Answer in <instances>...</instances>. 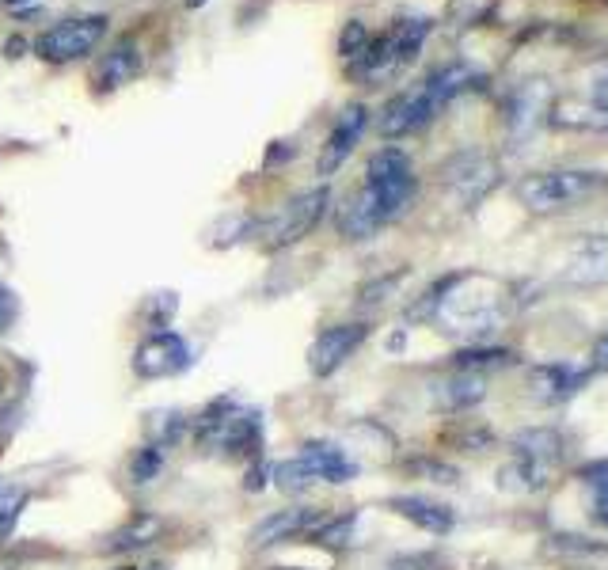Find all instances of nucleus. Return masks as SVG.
I'll return each instance as SVG.
<instances>
[{
  "instance_id": "38",
  "label": "nucleus",
  "mask_w": 608,
  "mask_h": 570,
  "mask_svg": "<svg viewBox=\"0 0 608 570\" xmlns=\"http://www.w3.org/2000/svg\"><path fill=\"white\" fill-rule=\"evenodd\" d=\"M4 4H16V0H4ZM19 4H23V0H19Z\"/></svg>"
},
{
  "instance_id": "21",
  "label": "nucleus",
  "mask_w": 608,
  "mask_h": 570,
  "mask_svg": "<svg viewBox=\"0 0 608 570\" xmlns=\"http://www.w3.org/2000/svg\"><path fill=\"white\" fill-rule=\"evenodd\" d=\"M354 525H358V513H339V517H323V525L308 540H316L323 548L342 551L350 540H354Z\"/></svg>"
},
{
  "instance_id": "1",
  "label": "nucleus",
  "mask_w": 608,
  "mask_h": 570,
  "mask_svg": "<svg viewBox=\"0 0 608 570\" xmlns=\"http://www.w3.org/2000/svg\"><path fill=\"white\" fill-rule=\"evenodd\" d=\"M415 164L396 145H384L365 164V183L346 198L339 213V232L346 240H373L380 228L392 225L415 202Z\"/></svg>"
},
{
  "instance_id": "13",
  "label": "nucleus",
  "mask_w": 608,
  "mask_h": 570,
  "mask_svg": "<svg viewBox=\"0 0 608 570\" xmlns=\"http://www.w3.org/2000/svg\"><path fill=\"white\" fill-rule=\"evenodd\" d=\"M365 126H369V111H365V103H350V107H342V114L335 118L331 133H327V141H323L320 160H316V171H320L323 179H327V175H335V171L346 164V156H350L354 145L361 141Z\"/></svg>"
},
{
  "instance_id": "28",
  "label": "nucleus",
  "mask_w": 608,
  "mask_h": 570,
  "mask_svg": "<svg viewBox=\"0 0 608 570\" xmlns=\"http://www.w3.org/2000/svg\"><path fill=\"white\" fill-rule=\"evenodd\" d=\"M16 316H19V297L8 289V285H0V335L16 323Z\"/></svg>"
},
{
  "instance_id": "11",
  "label": "nucleus",
  "mask_w": 608,
  "mask_h": 570,
  "mask_svg": "<svg viewBox=\"0 0 608 570\" xmlns=\"http://www.w3.org/2000/svg\"><path fill=\"white\" fill-rule=\"evenodd\" d=\"M141 69H145V50H141V42H137L133 35H122L107 54L95 61L92 88L99 95L118 92V88L133 84V80L141 76Z\"/></svg>"
},
{
  "instance_id": "6",
  "label": "nucleus",
  "mask_w": 608,
  "mask_h": 570,
  "mask_svg": "<svg viewBox=\"0 0 608 570\" xmlns=\"http://www.w3.org/2000/svg\"><path fill=\"white\" fill-rule=\"evenodd\" d=\"M327 206H331V190L327 187L304 190V194H297V198H289L274 217L259 221L255 240H259L263 251H282V247L301 244L304 236L323 221Z\"/></svg>"
},
{
  "instance_id": "12",
  "label": "nucleus",
  "mask_w": 608,
  "mask_h": 570,
  "mask_svg": "<svg viewBox=\"0 0 608 570\" xmlns=\"http://www.w3.org/2000/svg\"><path fill=\"white\" fill-rule=\"evenodd\" d=\"M327 513L316 510V506H289V510H274L270 517H263L255 529H251V548H274V544H285V540H301V536H312V532L323 525Z\"/></svg>"
},
{
  "instance_id": "9",
  "label": "nucleus",
  "mask_w": 608,
  "mask_h": 570,
  "mask_svg": "<svg viewBox=\"0 0 608 570\" xmlns=\"http://www.w3.org/2000/svg\"><path fill=\"white\" fill-rule=\"evenodd\" d=\"M190 365V346L175 331H152L149 339L133 350V373L141 380H164L183 373Z\"/></svg>"
},
{
  "instance_id": "37",
  "label": "nucleus",
  "mask_w": 608,
  "mask_h": 570,
  "mask_svg": "<svg viewBox=\"0 0 608 570\" xmlns=\"http://www.w3.org/2000/svg\"><path fill=\"white\" fill-rule=\"evenodd\" d=\"M270 570H304V567H270Z\"/></svg>"
},
{
  "instance_id": "16",
  "label": "nucleus",
  "mask_w": 608,
  "mask_h": 570,
  "mask_svg": "<svg viewBox=\"0 0 608 570\" xmlns=\"http://www.w3.org/2000/svg\"><path fill=\"white\" fill-rule=\"evenodd\" d=\"M304 468L316 475V483H350L358 475V464L346 456V449L331 441H304L301 449Z\"/></svg>"
},
{
  "instance_id": "17",
  "label": "nucleus",
  "mask_w": 608,
  "mask_h": 570,
  "mask_svg": "<svg viewBox=\"0 0 608 570\" xmlns=\"http://www.w3.org/2000/svg\"><path fill=\"white\" fill-rule=\"evenodd\" d=\"M164 532H168V521H164L160 513H133L130 521H122V525L103 540V551L130 555V551H141L149 548V544H156Z\"/></svg>"
},
{
  "instance_id": "15",
  "label": "nucleus",
  "mask_w": 608,
  "mask_h": 570,
  "mask_svg": "<svg viewBox=\"0 0 608 570\" xmlns=\"http://www.w3.org/2000/svg\"><path fill=\"white\" fill-rule=\"evenodd\" d=\"M483 396H487V373H479V369H456L453 365V373L434 384L437 411H468Z\"/></svg>"
},
{
  "instance_id": "34",
  "label": "nucleus",
  "mask_w": 608,
  "mask_h": 570,
  "mask_svg": "<svg viewBox=\"0 0 608 570\" xmlns=\"http://www.w3.org/2000/svg\"><path fill=\"white\" fill-rule=\"evenodd\" d=\"M141 570H168L164 563H149V567H141Z\"/></svg>"
},
{
  "instance_id": "8",
  "label": "nucleus",
  "mask_w": 608,
  "mask_h": 570,
  "mask_svg": "<svg viewBox=\"0 0 608 570\" xmlns=\"http://www.w3.org/2000/svg\"><path fill=\"white\" fill-rule=\"evenodd\" d=\"M365 339H369V323H335V327H323L320 335L312 339V346H308V369H312V377L339 373Z\"/></svg>"
},
{
  "instance_id": "4",
  "label": "nucleus",
  "mask_w": 608,
  "mask_h": 570,
  "mask_svg": "<svg viewBox=\"0 0 608 570\" xmlns=\"http://www.w3.org/2000/svg\"><path fill=\"white\" fill-rule=\"evenodd\" d=\"M194 434L198 445L217 449L221 456H255L263 449V415L236 407L232 396H217L202 411Z\"/></svg>"
},
{
  "instance_id": "22",
  "label": "nucleus",
  "mask_w": 608,
  "mask_h": 570,
  "mask_svg": "<svg viewBox=\"0 0 608 570\" xmlns=\"http://www.w3.org/2000/svg\"><path fill=\"white\" fill-rule=\"evenodd\" d=\"M259 232V221L255 217H247V213H236V217H221L217 225L209 228V244L213 247H228V244H240L247 236H255Z\"/></svg>"
},
{
  "instance_id": "14",
  "label": "nucleus",
  "mask_w": 608,
  "mask_h": 570,
  "mask_svg": "<svg viewBox=\"0 0 608 570\" xmlns=\"http://www.w3.org/2000/svg\"><path fill=\"white\" fill-rule=\"evenodd\" d=\"M589 380V369L582 365H574V361H551V365H540L536 373H532V396L540 399V403H563V399L578 396L582 388H586Z\"/></svg>"
},
{
  "instance_id": "3",
  "label": "nucleus",
  "mask_w": 608,
  "mask_h": 570,
  "mask_svg": "<svg viewBox=\"0 0 608 570\" xmlns=\"http://www.w3.org/2000/svg\"><path fill=\"white\" fill-rule=\"evenodd\" d=\"M563 437L548 430V426H536V430H525V434L513 437L510 456L502 464V487L517 494H540L548 491L551 483L563 472Z\"/></svg>"
},
{
  "instance_id": "39",
  "label": "nucleus",
  "mask_w": 608,
  "mask_h": 570,
  "mask_svg": "<svg viewBox=\"0 0 608 570\" xmlns=\"http://www.w3.org/2000/svg\"><path fill=\"white\" fill-rule=\"evenodd\" d=\"M118 570H137V567H118Z\"/></svg>"
},
{
  "instance_id": "5",
  "label": "nucleus",
  "mask_w": 608,
  "mask_h": 570,
  "mask_svg": "<svg viewBox=\"0 0 608 570\" xmlns=\"http://www.w3.org/2000/svg\"><path fill=\"white\" fill-rule=\"evenodd\" d=\"M605 187V175L601 171L586 168H555V171H532L517 183V198L521 206L532 213H559L578 202L593 198L597 190Z\"/></svg>"
},
{
  "instance_id": "33",
  "label": "nucleus",
  "mask_w": 608,
  "mask_h": 570,
  "mask_svg": "<svg viewBox=\"0 0 608 570\" xmlns=\"http://www.w3.org/2000/svg\"><path fill=\"white\" fill-rule=\"evenodd\" d=\"M4 50H8V57H19L23 50H27V42H23V38H12V42H8Z\"/></svg>"
},
{
  "instance_id": "36",
  "label": "nucleus",
  "mask_w": 608,
  "mask_h": 570,
  "mask_svg": "<svg viewBox=\"0 0 608 570\" xmlns=\"http://www.w3.org/2000/svg\"><path fill=\"white\" fill-rule=\"evenodd\" d=\"M4 388H8V384H4V373H0V396H4Z\"/></svg>"
},
{
  "instance_id": "23",
  "label": "nucleus",
  "mask_w": 608,
  "mask_h": 570,
  "mask_svg": "<svg viewBox=\"0 0 608 570\" xmlns=\"http://www.w3.org/2000/svg\"><path fill=\"white\" fill-rule=\"evenodd\" d=\"M274 479H278V487L285 494H297V491H308V487H316V475L304 468V460H282V464H274Z\"/></svg>"
},
{
  "instance_id": "2",
  "label": "nucleus",
  "mask_w": 608,
  "mask_h": 570,
  "mask_svg": "<svg viewBox=\"0 0 608 570\" xmlns=\"http://www.w3.org/2000/svg\"><path fill=\"white\" fill-rule=\"evenodd\" d=\"M475 84H479V73H475L472 65H464V61L441 65V69H434L422 84L392 95V99L384 103L377 122L380 137L392 141V137H407V133L426 130L437 114H441V107H449L456 95H464L468 88H475Z\"/></svg>"
},
{
  "instance_id": "27",
  "label": "nucleus",
  "mask_w": 608,
  "mask_h": 570,
  "mask_svg": "<svg viewBox=\"0 0 608 570\" xmlns=\"http://www.w3.org/2000/svg\"><path fill=\"white\" fill-rule=\"evenodd\" d=\"M23 502H27V494L16 491V487H8V483H0V540H4V536L12 532V525L19 521Z\"/></svg>"
},
{
  "instance_id": "29",
  "label": "nucleus",
  "mask_w": 608,
  "mask_h": 570,
  "mask_svg": "<svg viewBox=\"0 0 608 570\" xmlns=\"http://www.w3.org/2000/svg\"><path fill=\"white\" fill-rule=\"evenodd\" d=\"M175 308H179V297H175V293H160V297H156V308H152V323L164 331L171 323V316H175Z\"/></svg>"
},
{
  "instance_id": "19",
  "label": "nucleus",
  "mask_w": 608,
  "mask_h": 570,
  "mask_svg": "<svg viewBox=\"0 0 608 570\" xmlns=\"http://www.w3.org/2000/svg\"><path fill=\"white\" fill-rule=\"evenodd\" d=\"M430 31H434V19H426V16H403L388 27V38H392L399 69H407V65L415 61L418 50H422V42L430 38Z\"/></svg>"
},
{
  "instance_id": "7",
  "label": "nucleus",
  "mask_w": 608,
  "mask_h": 570,
  "mask_svg": "<svg viewBox=\"0 0 608 570\" xmlns=\"http://www.w3.org/2000/svg\"><path fill=\"white\" fill-rule=\"evenodd\" d=\"M107 38V16L103 12H92V16H73L54 23L50 31H42L35 38V54L42 61H54V65H69V61H80L88 57Z\"/></svg>"
},
{
  "instance_id": "25",
  "label": "nucleus",
  "mask_w": 608,
  "mask_h": 570,
  "mask_svg": "<svg viewBox=\"0 0 608 570\" xmlns=\"http://www.w3.org/2000/svg\"><path fill=\"white\" fill-rule=\"evenodd\" d=\"M164 468V449H156V445H141L130 460V479L133 483H152L156 475Z\"/></svg>"
},
{
  "instance_id": "35",
  "label": "nucleus",
  "mask_w": 608,
  "mask_h": 570,
  "mask_svg": "<svg viewBox=\"0 0 608 570\" xmlns=\"http://www.w3.org/2000/svg\"><path fill=\"white\" fill-rule=\"evenodd\" d=\"M202 4H206V0H187V8H202Z\"/></svg>"
},
{
  "instance_id": "30",
  "label": "nucleus",
  "mask_w": 608,
  "mask_h": 570,
  "mask_svg": "<svg viewBox=\"0 0 608 570\" xmlns=\"http://www.w3.org/2000/svg\"><path fill=\"white\" fill-rule=\"evenodd\" d=\"M270 472H274V468H266L263 460H255V464H251V468H247V479H244V491H263L266 487V479H270Z\"/></svg>"
},
{
  "instance_id": "10",
  "label": "nucleus",
  "mask_w": 608,
  "mask_h": 570,
  "mask_svg": "<svg viewBox=\"0 0 608 570\" xmlns=\"http://www.w3.org/2000/svg\"><path fill=\"white\" fill-rule=\"evenodd\" d=\"M441 183L453 190L464 206H472L487 190H494V183H498V164H494L491 156H483V152H460L456 160L445 164Z\"/></svg>"
},
{
  "instance_id": "24",
  "label": "nucleus",
  "mask_w": 608,
  "mask_h": 570,
  "mask_svg": "<svg viewBox=\"0 0 608 570\" xmlns=\"http://www.w3.org/2000/svg\"><path fill=\"white\" fill-rule=\"evenodd\" d=\"M149 430H152L149 445H156V449H168V445H175V441L183 437V430H187V418H183V411H164V415H152Z\"/></svg>"
},
{
  "instance_id": "31",
  "label": "nucleus",
  "mask_w": 608,
  "mask_h": 570,
  "mask_svg": "<svg viewBox=\"0 0 608 570\" xmlns=\"http://www.w3.org/2000/svg\"><path fill=\"white\" fill-rule=\"evenodd\" d=\"M589 361H593V369H608V331L593 342V354H589Z\"/></svg>"
},
{
  "instance_id": "26",
  "label": "nucleus",
  "mask_w": 608,
  "mask_h": 570,
  "mask_svg": "<svg viewBox=\"0 0 608 570\" xmlns=\"http://www.w3.org/2000/svg\"><path fill=\"white\" fill-rule=\"evenodd\" d=\"M369 27L361 23V19H350L346 27H342V35H339V54L342 61L350 65V61H358L361 54H365V46H369Z\"/></svg>"
},
{
  "instance_id": "18",
  "label": "nucleus",
  "mask_w": 608,
  "mask_h": 570,
  "mask_svg": "<svg viewBox=\"0 0 608 570\" xmlns=\"http://www.w3.org/2000/svg\"><path fill=\"white\" fill-rule=\"evenodd\" d=\"M388 510L399 513L403 521H411L415 529H426L434 536H445L453 529V510L441 506V502H430V498H418V494H399V498H388Z\"/></svg>"
},
{
  "instance_id": "32",
  "label": "nucleus",
  "mask_w": 608,
  "mask_h": 570,
  "mask_svg": "<svg viewBox=\"0 0 608 570\" xmlns=\"http://www.w3.org/2000/svg\"><path fill=\"white\" fill-rule=\"evenodd\" d=\"M289 156H297V145H289V141H278V145L270 149V156H266V164H282V160H289Z\"/></svg>"
},
{
  "instance_id": "20",
  "label": "nucleus",
  "mask_w": 608,
  "mask_h": 570,
  "mask_svg": "<svg viewBox=\"0 0 608 570\" xmlns=\"http://www.w3.org/2000/svg\"><path fill=\"white\" fill-rule=\"evenodd\" d=\"M578 487L586 491L589 521L608 529V460H593L578 472Z\"/></svg>"
}]
</instances>
